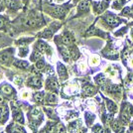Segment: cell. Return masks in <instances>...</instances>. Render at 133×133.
<instances>
[{"label":"cell","mask_w":133,"mask_h":133,"mask_svg":"<svg viewBox=\"0 0 133 133\" xmlns=\"http://www.w3.org/2000/svg\"><path fill=\"white\" fill-rule=\"evenodd\" d=\"M94 133H104V130H103L102 127H100L99 125H96V126L94 127Z\"/></svg>","instance_id":"31"},{"label":"cell","mask_w":133,"mask_h":133,"mask_svg":"<svg viewBox=\"0 0 133 133\" xmlns=\"http://www.w3.org/2000/svg\"><path fill=\"white\" fill-rule=\"evenodd\" d=\"M8 114H9L8 107L6 105L0 106V117H1L2 121H6V119L8 118Z\"/></svg>","instance_id":"12"},{"label":"cell","mask_w":133,"mask_h":133,"mask_svg":"<svg viewBox=\"0 0 133 133\" xmlns=\"http://www.w3.org/2000/svg\"><path fill=\"white\" fill-rule=\"evenodd\" d=\"M7 131H8V133H23V129L16 124H13L7 128Z\"/></svg>","instance_id":"16"},{"label":"cell","mask_w":133,"mask_h":133,"mask_svg":"<svg viewBox=\"0 0 133 133\" xmlns=\"http://www.w3.org/2000/svg\"><path fill=\"white\" fill-rule=\"evenodd\" d=\"M0 121H1V117H0Z\"/></svg>","instance_id":"39"},{"label":"cell","mask_w":133,"mask_h":133,"mask_svg":"<svg viewBox=\"0 0 133 133\" xmlns=\"http://www.w3.org/2000/svg\"><path fill=\"white\" fill-rule=\"evenodd\" d=\"M5 4L7 5L8 8L13 9V10H17L20 8V2L18 0H4Z\"/></svg>","instance_id":"8"},{"label":"cell","mask_w":133,"mask_h":133,"mask_svg":"<svg viewBox=\"0 0 133 133\" xmlns=\"http://www.w3.org/2000/svg\"><path fill=\"white\" fill-rule=\"evenodd\" d=\"M1 91L3 92V94H11L14 92V89L12 88L11 85H9V84H4L2 88H1Z\"/></svg>","instance_id":"18"},{"label":"cell","mask_w":133,"mask_h":133,"mask_svg":"<svg viewBox=\"0 0 133 133\" xmlns=\"http://www.w3.org/2000/svg\"><path fill=\"white\" fill-rule=\"evenodd\" d=\"M47 88L49 89H52V90H58L59 89V83H58L57 78H54V77L48 78V81H47Z\"/></svg>","instance_id":"6"},{"label":"cell","mask_w":133,"mask_h":133,"mask_svg":"<svg viewBox=\"0 0 133 133\" xmlns=\"http://www.w3.org/2000/svg\"><path fill=\"white\" fill-rule=\"evenodd\" d=\"M14 66L19 68V69L25 70V69H27L28 66H29V63L26 61H23V60H16V61L14 62Z\"/></svg>","instance_id":"14"},{"label":"cell","mask_w":133,"mask_h":133,"mask_svg":"<svg viewBox=\"0 0 133 133\" xmlns=\"http://www.w3.org/2000/svg\"><path fill=\"white\" fill-rule=\"evenodd\" d=\"M58 133H66V130L63 125H60L59 128H58Z\"/></svg>","instance_id":"34"},{"label":"cell","mask_w":133,"mask_h":133,"mask_svg":"<svg viewBox=\"0 0 133 133\" xmlns=\"http://www.w3.org/2000/svg\"><path fill=\"white\" fill-rule=\"evenodd\" d=\"M120 120H121V122L123 123V124H126V123H128V121H129V116H128L127 113H122L121 116H120Z\"/></svg>","instance_id":"28"},{"label":"cell","mask_w":133,"mask_h":133,"mask_svg":"<svg viewBox=\"0 0 133 133\" xmlns=\"http://www.w3.org/2000/svg\"><path fill=\"white\" fill-rule=\"evenodd\" d=\"M13 117H14V119H15L17 122H19V123H21V124L24 123V117H23L22 112L19 110V109H17V110L14 109V110H13Z\"/></svg>","instance_id":"13"},{"label":"cell","mask_w":133,"mask_h":133,"mask_svg":"<svg viewBox=\"0 0 133 133\" xmlns=\"http://www.w3.org/2000/svg\"><path fill=\"white\" fill-rule=\"evenodd\" d=\"M112 127H113V129L115 130V131H117L118 129H119V124H118V122L117 121H113V123H112Z\"/></svg>","instance_id":"33"},{"label":"cell","mask_w":133,"mask_h":133,"mask_svg":"<svg viewBox=\"0 0 133 133\" xmlns=\"http://www.w3.org/2000/svg\"><path fill=\"white\" fill-rule=\"evenodd\" d=\"M23 1H26V0H23Z\"/></svg>","instance_id":"41"},{"label":"cell","mask_w":133,"mask_h":133,"mask_svg":"<svg viewBox=\"0 0 133 133\" xmlns=\"http://www.w3.org/2000/svg\"><path fill=\"white\" fill-rule=\"evenodd\" d=\"M36 48H37V50L40 51L42 54H48V55L51 54L50 47L48 46L47 43H45L44 41H38Z\"/></svg>","instance_id":"4"},{"label":"cell","mask_w":133,"mask_h":133,"mask_svg":"<svg viewBox=\"0 0 133 133\" xmlns=\"http://www.w3.org/2000/svg\"><path fill=\"white\" fill-rule=\"evenodd\" d=\"M27 84L32 87V88H35V89H40L42 87V81L39 77L37 76H34V77H31L27 81Z\"/></svg>","instance_id":"3"},{"label":"cell","mask_w":133,"mask_h":133,"mask_svg":"<svg viewBox=\"0 0 133 133\" xmlns=\"http://www.w3.org/2000/svg\"><path fill=\"white\" fill-rule=\"evenodd\" d=\"M83 94L87 95H92L95 94V89L91 85H85L83 88Z\"/></svg>","instance_id":"20"},{"label":"cell","mask_w":133,"mask_h":133,"mask_svg":"<svg viewBox=\"0 0 133 133\" xmlns=\"http://www.w3.org/2000/svg\"><path fill=\"white\" fill-rule=\"evenodd\" d=\"M1 9H2V8H1V5H0V11H1Z\"/></svg>","instance_id":"38"},{"label":"cell","mask_w":133,"mask_h":133,"mask_svg":"<svg viewBox=\"0 0 133 133\" xmlns=\"http://www.w3.org/2000/svg\"><path fill=\"white\" fill-rule=\"evenodd\" d=\"M54 1H56V2H62L63 0H54Z\"/></svg>","instance_id":"37"},{"label":"cell","mask_w":133,"mask_h":133,"mask_svg":"<svg viewBox=\"0 0 133 133\" xmlns=\"http://www.w3.org/2000/svg\"><path fill=\"white\" fill-rule=\"evenodd\" d=\"M34 98H35V100L37 102L41 103L44 100V94H42V92H37V94H35V95H34Z\"/></svg>","instance_id":"24"},{"label":"cell","mask_w":133,"mask_h":133,"mask_svg":"<svg viewBox=\"0 0 133 133\" xmlns=\"http://www.w3.org/2000/svg\"><path fill=\"white\" fill-rule=\"evenodd\" d=\"M60 52H61L62 56L64 58V60L66 62L70 61V58H71V54H70V51L68 50L66 48H64V47H61L60 48Z\"/></svg>","instance_id":"15"},{"label":"cell","mask_w":133,"mask_h":133,"mask_svg":"<svg viewBox=\"0 0 133 133\" xmlns=\"http://www.w3.org/2000/svg\"><path fill=\"white\" fill-rule=\"evenodd\" d=\"M50 13L56 18H64L65 14H66V10L64 7L57 6V7H52V10L50 11Z\"/></svg>","instance_id":"2"},{"label":"cell","mask_w":133,"mask_h":133,"mask_svg":"<svg viewBox=\"0 0 133 133\" xmlns=\"http://www.w3.org/2000/svg\"><path fill=\"white\" fill-rule=\"evenodd\" d=\"M23 24L27 27H37L41 24V22L37 19H34V18H25L23 20Z\"/></svg>","instance_id":"7"},{"label":"cell","mask_w":133,"mask_h":133,"mask_svg":"<svg viewBox=\"0 0 133 133\" xmlns=\"http://www.w3.org/2000/svg\"><path fill=\"white\" fill-rule=\"evenodd\" d=\"M52 35H53V30H51V29H47V30H45L44 32L41 34L40 36H41V37H43V38H50Z\"/></svg>","instance_id":"25"},{"label":"cell","mask_w":133,"mask_h":133,"mask_svg":"<svg viewBox=\"0 0 133 133\" xmlns=\"http://www.w3.org/2000/svg\"><path fill=\"white\" fill-rule=\"evenodd\" d=\"M58 74H59V77H60L62 79H65V78L68 77V72H66V66H64L63 64H61V63L58 64Z\"/></svg>","instance_id":"9"},{"label":"cell","mask_w":133,"mask_h":133,"mask_svg":"<svg viewBox=\"0 0 133 133\" xmlns=\"http://www.w3.org/2000/svg\"><path fill=\"white\" fill-rule=\"evenodd\" d=\"M72 41H74V40H72V35L70 33H68V32H66V33L63 35V37H62V42H63V44L66 45V46L72 45Z\"/></svg>","instance_id":"11"},{"label":"cell","mask_w":133,"mask_h":133,"mask_svg":"<svg viewBox=\"0 0 133 133\" xmlns=\"http://www.w3.org/2000/svg\"><path fill=\"white\" fill-rule=\"evenodd\" d=\"M89 5H90L89 0H83V1H81V2L78 3V14H81V13H84V12L89 11Z\"/></svg>","instance_id":"5"},{"label":"cell","mask_w":133,"mask_h":133,"mask_svg":"<svg viewBox=\"0 0 133 133\" xmlns=\"http://www.w3.org/2000/svg\"><path fill=\"white\" fill-rule=\"evenodd\" d=\"M70 54H71V58L72 60H77L78 58V56H79V53H78V49L76 47H72V49L70 50Z\"/></svg>","instance_id":"22"},{"label":"cell","mask_w":133,"mask_h":133,"mask_svg":"<svg viewBox=\"0 0 133 133\" xmlns=\"http://www.w3.org/2000/svg\"><path fill=\"white\" fill-rule=\"evenodd\" d=\"M95 81H96V83H98V84H103V83H105L106 78L103 75H99V76H97L95 78Z\"/></svg>","instance_id":"27"},{"label":"cell","mask_w":133,"mask_h":133,"mask_svg":"<svg viewBox=\"0 0 133 133\" xmlns=\"http://www.w3.org/2000/svg\"><path fill=\"white\" fill-rule=\"evenodd\" d=\"M77 129H78V123L77 122H72L70 124V126H69V130L71 131V132H76L77 131Z\"/></svg>","instance_id":"29"},{"label":"cell","mask_w":133,"mask_h":133,"mask_svg":"<svg viewBox=\"0 0 133 133\" xmlns=\"http://www.w3.org/2000/svg\"><path fill=\"white\" fill-rule=\"evenodd\" d=\"M9 59H10V53H9V51H4V52H2L0 54V61L2 62L3 64L7 63V62L9 61Z\"/></svg>","instance_id":"17"},{"label":"cell","mask_w":133,"mask_h":133,"mask_svg":"<svg viewBox=\"0 0 133 133\" xmlns=\"http://www.w3.org/2000/svg\"><path fill=\"white\" fill-rule=\"evenodd\" d=\"M124 128H119L118 130H117V133H124Z\"/></svg>","instance_id":"35"},{"label":"cell","mask_w":133,"mask_h":133,"mask_svg":"<svg viewBox=\"0 0 133 133\" xmlns=\"http://www.w3.org/2000/svg\"><path fill=\"white\" fill-rule=\"evenodd\" d=\"M36 69L37 70H43L45 68V62H44V60L43 59H40L39 61H37L36 62Z\"/></svg>","instance_id":"26"},{"label":"cell","mask_w":133,"mask_h":133,"mask_svg":"<svg viewBox=\"0 0 133 133\" xmlns=\"http://www.w3.org/2000/svg\"><path fill=\"white\" fill-rule=\"evenodd\" d=\"M105 21L108 25L110 26H115V25H118L119 24V19L117 18L116 16H113V15H108V16L105 18Z\"/></svg>","instance_id":"10"},{"label":"cell","mask_w":133,"mask_h":133,"mask_svg":"<svg viewBox=\"0 0 133 133\" xmlns=\"http://www.w3.org/2000/svg\"><path fill=\"white\" fill-rule=\"evenodd\" d=\"M40 59H42V53L38 50L34 51L33 53H32V55H31V61L37 62L39 61Z\"/></svg>","instance_id":"19"},{"label":"cell","mask_w":133,"mask_h":133,"mask_svg":"<svg viewBox=\"0 0 133 133\" xmlns=\"http://www.w3.org/2000/svg\"><path fill=\"white\" fill-rule=\"evenodd\" d=\"M130 113L133 115V106H130Z\"/></svg>","instance_id":"36"},{"label":"cell","mask_w":133,"mask_h":133,"mask_svg":"<svg viewBox=\"0 0 133 133\" xmlns=\"http://www.w3.org/2000/svg\"><path fill=\"white\" fill-rule=\"evenodd\" d=\"M4 26H5V18L0 15V30L3 29Z\"/></svg>","instance_id":"32"},{"label":"cell","mask_w":133,"mask_h":133,"mask_svg":"<svg viewBox=\"0 0 133 133\" xmlns=\"http://www.w3.org/2000/svg\"><path fill=\"white\" fill-rule=\"evenodd\" d=\"M30 116H31V119L34 122H37V124H39L40 121L43 118V114H42V112L39 108H33L30 112Z\"/></svg>","instance_id":"1"},{"label":"cell","mask_w":133,"mask_h":133,"mask_svg":"<svg viewBox=\"0 0 133 133\" xmlns=\"http://www.w3.org/2000/svg\"><path fill=\"white\" fill-rule=\"evenodd\" d=\"M1 1H2V0H0V2H1Z\"/></svg>","instance_id":"40"},{"label":"cell","mask_w":133,"mask_h":133,"mask_svg":"<svg viewBox=\"0 0 133 133\" xmlns=\"http://www.w3.org/2000/svg\"><path fill=\"white\" fill-rule=\"evenodd\" d=\"M28 54V48L26 47H22L19 49V56L20 57H25Z\"/></svg>","instance_id":"30"},{"label":"cell","mask_w":133,"mask_h":133,"mask_svg":"<svg viewBox=\"0 0 133 133\" xmlns=\"http://www.w3.org/2000/svg\"><path fill=\"white\" fill-rule=\"evenodd\" d=\"M46 100H47V102H48V103L54 104V103L57 102V96H56V94H49L48 95H47Z\"/></svg>","instance_id":"23"},{"label":"cell","mask_w":133,"mask_h":133,"mask_svg":"<svg viewBox=\"0 0 133 133\" xmlns=\"http://www.w3.org/2000/svg\"><path fill=\"white\" fill-rule=\"evenodd\" d=\"M106 103H107V108L110 112H115L117 110V106L115 105V103L111 100H106Z\"/></svg>","instance_id":"21"}]
</instances>
